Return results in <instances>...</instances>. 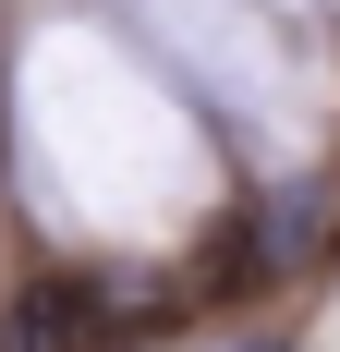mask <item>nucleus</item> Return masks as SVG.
<instances>
[{"label":"nucleus","instance_id":"obj_3","mask_svg":"<svg viewBox=\"0 0 340 352\" xmlns=\"http://www.w3.org/2000/svg\"><path fill=\"white\" fill-rule=\"evenodd\" d=\"M328 207H340V182H328Z\"/></svg>","mask_w":340,"mask_h":352},{"label":"nucleus","instance_id":"obj_1","mask_svg":"<svg viewBox=\"0 0 340 352\" xmlns=\"http://www.w3.org/2000/svg\"><path fill=\"white\" fill-rule=\"evenodd\" d=\"M0 340H12V352H98V340H109V292L49 267V280H25V304H12Z\"/></svg>","mask_w":340,"mask_h":352},{"label":"nucleus","instance_id":"obj_2","mask_svg":"<svg viewBox=\"0 0 340 352\" xmlns=\"http://www.w3.org/2000/svg\"><path fill=\"white\" fill-rule=\"evenodd\" d=\"M243 231H255V255H268V280H279V267H316L328 255L340 207L328 195H268V207H243Z\"/></svg>","mask_w":340,"mask_h":352}]
</instances>
